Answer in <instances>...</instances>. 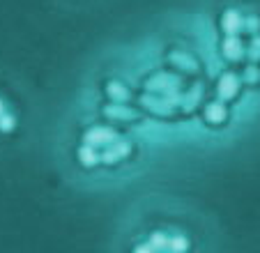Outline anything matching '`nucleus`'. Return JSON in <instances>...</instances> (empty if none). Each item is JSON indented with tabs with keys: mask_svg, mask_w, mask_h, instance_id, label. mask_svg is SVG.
I'll return each instance as SVG.
<instances>
[{
	"mask_svg": "<svg viewBox=\"0 0 260 253\" xmlns=\"http://www.w3.org/2000/svg\"><path fill=\"white\" fill-rule=\"evenodd\" d=\"M37 117L30 88L14 72L0 67V143L21 141Z\"/></svg>",
	"mask_w": 260,
	"mask_h": 253,
	"instance_id": "f257e3e1",
	"label": "nucleus"
},
{
	"mask_svg": "<svg viewBox=\"0 0 260 253\" xmlns=\"http://www.w3.org/2000/svg\"><path fill=\"white\" fill-rule=\"evenodd\" d=\"M55 7H60L62 12H72V14H83L94 7H99L104 0H53Z\"/></svg>",
	"mask_w": 260,
	"mask_h": 253,
	"instance_id": "f03ea898",
	"label": "nucleus"
}]
</instances>
